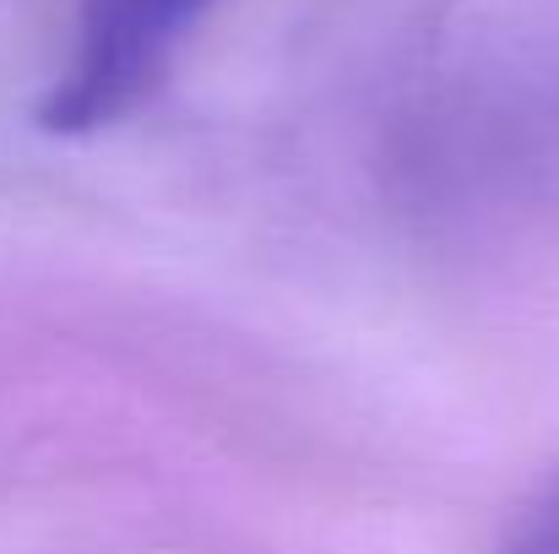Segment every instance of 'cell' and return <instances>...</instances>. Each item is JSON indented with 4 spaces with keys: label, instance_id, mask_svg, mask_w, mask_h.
<instances>
[{
    "label": "cell",
    "instance_id": "7a4b0ae2",
    "mask_svg": "<svg viewBox=\"0 0 559 554\" xmlns=\"http://www.w3.org/2000/svg\"><path fill=\"white\" fill-rule=\"evenodd\" d=\"M500 554H559V479L544 484V490L516 511V522L506 528Z\"/></svg>",
    "mask_w": 559,
    "mask_h": 554
},
{
    "label": "cell",
    "instance_id": "6da1fadb",
    "mask_svg": "<svg viewBox=\"0 0 559 554\" xmlns=\"http://www.w3.org/2000/svg\"><path fill=\"white\" fill-rule=\"evenodd\" d=\"M212 0H76L71 49L44 93L55 137H93L142 109Z\"/></svg>",
    "mask_w": 559,
    "mask_h": 554
}]
</instances>
